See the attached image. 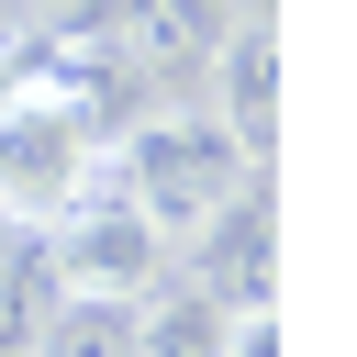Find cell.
I'll return each instance as SVG.
<instances>
[{
	"label": "cell",
	"mask_w": 357,
	"mask_h": 357,
	"mask_svg": "<svg viewBox=\"0 0 357 357\" xmlns=\"http://www.w3.org/2000/svg\"><path fill=\"white\" fill-rule=\"evenodd\" d=\"M201 100H212V123L245 145V167H268L279 156V0H245L223 33H212V56H201Z\"/></svg>",
	"instance_id": "obj_4"
},
{
	"label": "cell",
	"mask_w": 357,
	"mask_h": 357,
	"mask_svg": "<svg viewBox=\"0 0 357 357\" xmlns=\"http://www.w3.org/2000/svg\"><path fill=\"white\" fill-rule=\"evenodd\" d=\"M100 178L167 234V245H190L245 178H268V167H245V145L212 123V100H167V112H145V123H123L112 134V156H100Z\"/></svg>",
	"instance_id": "obj_2"
},
{
	"label": "cell",
	"mask_w": 357,
	"mask_h": 357,
	"mask_svg": "<svg viewBox=\"0 0 357 357\" xmlns=\"http://www.w3.org/2000/svg\"><path fill=\"white\" fill-rule=\"evenodd\" d=\"M223 357H279V312L257 301V312H234V335H223Z\"/></svg>",
	"instance_id": "obj_8"
},
{
	"label": "cell",
	"mask_w": 357,
	"mask_h": 357,
	"mask_svg": "<svg viewBox=\"0 0 357 357\" xmlns=\"http://www.w3.org/2000/svg\"><path fill=\"white\" fill-rule=\"evenodd\" d=\"M223 335H234V312L190 279H156L134 301V357H223Z\"/></svg>",
	"instance_id": "obj_6"
},
{
	"label": "cell",
	"mask_w": 357,
	"mask_h": 357,
	"mask_svg": "<svg viewBox=\"0 0 357 357\" xmlns=\"http://www.w3.org/2000/svg\"><path fill=\"white\" fill-rule=\"evenodd\" d=\"M100 156H112L100 78L33 67V78L0 89V223H11V234H45L56 212H78V201L100 190Z\"/></svg>",
	"instance_id": "obj_1"
},
{
	"label": "cell",
	"mask_w": 357,
	"mask_h": 357,
	"mask_svg": "<svg viewBox=\"0 0 357 357\" xmlns=\"http://www.w3.org/2000/svg\"><path fill=\"white\" fill-rule=\"evenodd\" d=\"M190 245H201V257H190V290H212L223 312L279 301V212H268V178H245V190H234Z\"/></svg>",
	"instance_id": "obj_5"
},
{
	"label": "cell",
	"mask_w": 357,
	"mask_h": 357,
	"mask_svg": "<svg viewBox=\"0 0 357 357\" xmlns=\"http://www.w3.org/2000/svg\"><path fill=\"white\" fill-rule=\"evenodd\" d=\"M0 245H11V223H0Z\"/></svg>",
	"instance_id": "obj_9"
},
{
	"label": "cell",
	"mask_w": 357,
	"mask_h": 357,
	"mask_svg": "<svg viewBox=\"0 0 357 357\" xmlns=\"http://www.w3.org/2000/svg\"><path fill=\"white\" fill-rule=\"evenodd\" d=\"M22 357H134V301H100V290H56V312L33 324Z\"/></svg>",
	"instance_id": "obj_7"
},
{
	"label": "cell",
	"mask_w": 357,
	"mask_h": 357,
	"mask_svg": "<svg viewBox=\"0 0 357 357\" xmlns=\"http://www.w3.org/2000/svg\"><path fill=\"white\" fill-rule=\"evenodd\" d=\"M45 268H56V290H100V301H145L156 279H167V234L100 178L78 212H56L45 223Z\"/></svg>",
	"instance_id": "obj_3"
}]
</instances>
